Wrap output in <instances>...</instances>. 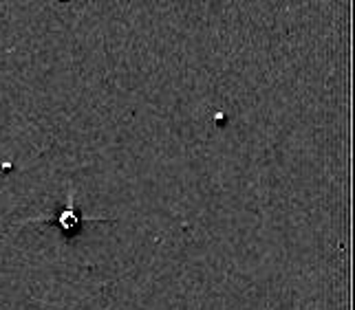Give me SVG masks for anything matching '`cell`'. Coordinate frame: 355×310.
I'll return each mask as SVG.
<instances>
[{
  "mask_svg": "<svg viewBox=\"0 0 355 310\" xmlns=\"http://www.w3.org/2000/svg\"><path fill=\"white\" fill-rule=\"evenodd\" d=\"M77 222V214L73 211V205L69 203V207L62 211V216H60V224L66 229V231H73V224Z\"/></svg>",
  "mask_w": 355,
  "mask_h": 310,
  "instance_id": "obj_1",
  "label": "cell"
}]
</instances>
